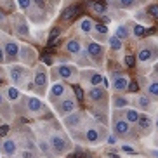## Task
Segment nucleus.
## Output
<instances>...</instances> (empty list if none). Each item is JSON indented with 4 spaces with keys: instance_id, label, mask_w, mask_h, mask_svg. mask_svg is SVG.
<instances>
[{
    "instance_id": "obj_27",
    "label": "nucleus",
    "mask_w": 158,
    "mask_h": 158,
    "mask_svg": "<svg viewBox=\"0 0 158 158\" xmlns=\"http://www.w3.org/2000/svg\"><path fill=\"white\" fill-rule=\"evenodd\" d=\"M16 33H18V35H21V37H26V35L30 33L28 24L24 23V21H19V23L16 24Z\"/></svg>"
},
{
    "instance_id": "obj_49",
    "label": "nucleus",
    "mask_w": 158,
    "mask_h": 158,
    "mask_svg": "<svg viewBox=\"0 0 158 158\" xmlns=\"http://www.w3.org/2000/svg\"><path fill=\"white\" fill-rule=\"evenodd\" d=\"M110 156H113V158H120V155L116 153V151H111V153H108Z\"/></svg>"
},
{
    "instance_id": "obj_19",
    "label": "nucleus",
    "mask_w": 158,
    "mask_h": 158,
    "mask_svg": "<svg viewBox=\"0 0 158 158\" xmlns=\"http://www.w3.org/2000/svg\"><path fill=\"white\" fill-rule=\"evenodd\" d=\"M135 102H137L139 110H143V111H149L151 110V104H153L149 96H139V98L135 99Z\"/></svg>"
},
{
    "instance_id": "obj_12",
    "label": "nucleus",
    "mask_w": 158,
    "mask_h": 158,
    "mask_svg": "<svg viewBox=\"0 0 158 158\" xmlns=\"http://www.w3.org/2000/svg\"><path fill=\"white\" fill-rule=\"evenodd\" d=\"M56 73L64 80H73L75 75H77V70H75V66H70V64H59L56 68Z\"/></svg>"
},
{
    "instance_id": "obj_40",
    "label": "nucleus",
    "mask_w": 158,
    "mask_h": 158,
    "mask_svg": "<svg viewBox=\"0 0 158 158\" xmlns=\"http://www.w3.org/2000/svg\"><path fill=\"white\" fill-rule=\"evenodd\" d=\"M148 12H149V16H153V18H158V4H153V5H149Z\"/></svg>"
},
{
    "instance_id": "obj_16",
    "label": "nucleus",
    "mask_w": 158,
    "mask_h": 158,
    "mask_svg": "<svg viewBox=\"0 0 158 158\" xmlns=\"http://www.w3.org/2000/svg\"><path fill=\"white\" fill-rule=\"evenodd\" d=\"M137 125L143 132H149L153 129V118L149 115H139V120H137Z\"/></svg>"
},
{
    "instance_id": "obj_14",
    "label": "nucleus",
    "mask_w": 158,
    "mask_h": 158,
    "mask_svg": "<svg viewBox=\"0 0 158 158\" xmlns=\"http://www.w3.org/2000/svg\"><path fill=\"white\" fill-rule=\"evenodd\" d=\"M2 151H4L7 156H12V155L18 153V143L14 139H4L2 141Z\"/></svg>"
},
{
    "instance_id": "obj_48",
    "label": "nucleus",
    "mask_w": 158,
    "mask_h": 158,
    "mask_svg": "<svg viewBox=\"0 0 158 158\" xmlns=\"http://www.w3.org/2000/svg\"><path fill=\"white\" fill-rule=\"evenodd\" d=\"M4 61H5V52H4V49L0 47V64H2Z\"/></svg>"
},
{
    "instance_id": "obj_15",
    "label": "nucleus",
    "mask_w": 158,
    "mask_h": 158,
    "mask_svg": "<svg viewBox=\"0 0 158 158\" xmlns=\"http://www.w3.org/2000/svg\"><path fill=\"white\" fill-rule=\"evenodd\" d=\"M66 94V87L64 84L61 82H56V84L51 87V101H56V99H61Z\"/></svg>"
},
{
    "instance_id": "obj_50",
    "label": "nucleus",
    "mask_w": 158,
    "mask_h": 158,
    "mask_svg": "<svg viewBox=\"0 0 158 158\" xmlns=\"http://www.w3.org/2000/svg\"><path fill=\"white\" fill-rule=\"evenodd\" d=\"M44 63H45V64H51L52 59H51V57H44Z\"/></svg>"
},
{
    "instance_id": "obj_29",
    "label": "nucleus",
    "mask_w": 158,
    "mask_h": 158,
    "mask_svg": "<svg viewBox=\"0 0 158 158\" xmlns=\"http://www.w3.org/2000/svg\"><path fill=\"white\" fill-rule=\"evenodd\" d=\"M108 44H110V47H111L113 51H120V49H122V40L118 37H115V35L108 40Z\"/></svg>"
},
{
    "instance_id": "obj_42",
    "label": "nucleus",
    "mask_w": 158,
    "mask_h": 158,
    "mask_svg": "<svg viewBox=\"0 0 158 158\" xmlns=\"http://www.w3.org/2000/svg\"><path fill=\"white\" fill-rule=\"evenodd\" d=\"M134 4H135V0H120V5L125 7V9H130Z\"/></svg>"
},
{
    "instance_id": "obj_18",
    "label": "nucleus",
    "mask_w": 158,
    "mask_h": 158,
    "mask_svg": "<svg viewBox=\"0 0 158 158\" xmlns=\"http://www.w3.org/2000/svg\"><path fill=\"white\" fill-rule=\"evenodd\" d=\"M139 115L141 113L137 111V110H134V108H123V118H125L129 123H137Z\"/></svg>"
},
{
    "instance_id": "obj_31",
    "label": "nucleus",
    "mask_w": 158,
    "mask_h": 158,
    "mask_svg": "<svg viewBox=\"0 0 158 158\" xmlns=\"http://www.w3.org/2000/svg\"><path fill=\"white\" fill-rule=\"evenodd\" d=\"M89 84H90V85L102 84V77L99 73H90V75H89Z\"/></svg>"
},
{
    "instance_id": "obj_9",
    "label": "nucleus",
    "mask_w": 158,
    "mask_h": 158,
    "mask_svg": "<svg viewBox=\"0 0 158 158\" xmlns=\"http://www.w3.org/2000/svg\"><path fill=\"white\" fill-rule=\"evenodd\" d=\"M45 110L44 102L38 98H28L26 99V111L31 113V115H37V113H42Z\"/></svg>"
},
{
    "instance_id": "obj_24",
    "label": "nucleus",
    "mask_w": 158,
    "mask_h": 158,
    "mask_svg": "<svg viewBox=\"0 0 158 158\" xmlns=\"http://www.w3.org/2000/svg\"><path fill=\"white\" fill-rule=\"evenodd\" d=\"M5 94H7V101H10V102H16V101H19V98H21V94H19V90L18 89H14V87H9L7 90H5Z\"/></svg>"
},
{
    "instance_id": "obj_33",
    "label": "nucleus",
    "mask_w": 158,
    "mask_h": 158,
    "mask_svg": "<svg viewBox=\"0 0 158 158\" xmlns=\"http://www.w3.org/2000/svg\"><path fill=\"white\" fill-rule=\"evenodd\" d=\"M38 146H40V149H42V153L45 155V156H49V155H51V146H49V141L40 139V141H38Z\"/></svg>"
},
{
    "instance_id": "obj_17",
    "label": "nucleus",
    "mask_w": 158,
    "mask_h": 158,
    "mask_svg": "<svg viewBox=\"0 0 158 158\" xmlns=\"http://www.w3.org/2000/svg\"><path fill=\"white\" fill-rule=\"evenodd\" d=\"M19 57L24 61V63H31L35 59V51H33L31 47L24 45V47H19Z\"/></svg>"
},
{
    "instance_id": "obj_55",
    "label": "nucleus",
    "mask_w": 158,
    "mask_h": 158,
    "mask_svg": "<svg viewBox=\"0 0 158 158\" xmlns=\"http://www.w3.org/2000/svg\"><path fill=\"white\" fill-rule=\"evenodd\" d=\"M87 158H90V156H87Z\"/></svg>"
},
{
    "instance_id": "obj_4",
    "label": "nucleus",
    "mask_w": 158,
    "mask_h": 158,
    "mask_svg": "<svg viewBox=\"0 0 158 158\" xmlns=\"http://www.w3.org/2000/svg\"><path fill=\"white\" fill-rule=\"evenodd\" d=\"M113 132L118 137H129L132 134V125H130L125 118H116L115 123H113Z\"/></svg>"
},
{
    "instance_id": "obj_21",
    "label": "nucleus",
    "mask_w": 158,
    "mask_h": 158,
    "mask_svg": "<svg viewBox=\"0 0 158 158\" xmlns=\"http://www.w3.org/2000/svg\"><path fill=\"white\" fill-rule=\"evenodd\" d=\"M113 106H115L116 110H123V108L129 106V99H127L125 96H115V98H113Z\"/></svg>"
},
{
    "instance_id": "obj_22",
    "label": "nucleus",
    "mask_w": 158,
    "mask_h": 158,
    "mask_svg": "<svg viewBox=\"0 0 158 158\" xmlns=\"http://www.w3.org/2000/svg\"><path fill=\"white\" fill-rule=\"evenodd\" d=\"M66 51L70 52V54H78L80 51H82V47H80V42L78 40H68L66 42Z\"/></svg>"
},
{
    "instance_id": "obj_38",
    "label": "nucleus",
    "mask_w": 158,
    "mask_h": 158,
    "mask_svg": "<svg viewBox=\"0 0 158 158\" xmlns=\"http://www.w3.org/2000/svg\"><path fill=\"white\" fill-rule=\"evenodd\" d=\"M123 63H125V66L132 68V66L135 64V59H134V56H130V54H127V56L123 57Z\"/></svg>"
},
{
    "instance_id": "obj_8",
    "label": "nucleus",
    "mask_w": 158,
    "mask_h": 158,
    "mask_svg": "<svg viewBox=\"0 0 158 158\" xmlns=\"http://www.w3.org/2000/svg\"><path fill=\"white\" fill-rule=\"evenodd\" d=\"M4 52H5V59L14 61L19 56V45L14 40H5L4 42Z\"/></svg>"
},
{
    "instance_id": "obj_34",
    "label": "nucleus",
    "mask_w": 158,
    "mask_h": 158,
    "mask_svg": "<svg viewBox=\"0 0 158 158\" xmlns=\"http://www.w3.org/2000/svg\"><path fill=\"white\" fill-rule=\"evenodd\" d=\"M115 37H118L120 40H122V38H127V37H129V28H127V26H118V28H116Z\"/></svg>"
},
{
    "instance_id": "obj_10",
    "label": "nucleus",
    "mask_w": 158,
    "mask_h": 158,
    "mask_svg": "<svg viewBox=\"0 0 158 158\" xmlns=\"http://www.w3.org/2000/svg\"><path fill=\"white\" fill-rule=\"evenodd\" d=\"M89 99L92 102H101L106 99V90L104 89H101L99 85H92V87L89 89V92H87Z\"/></svg>"
},
{
    "instance_id": "obj_53",
    "label": "nucleus",
    "mask_w": 158,
    "mask_h": 158,
    "mask_svg": "<svg viewBox=\"0 0 158 158\" xmlns=\"http://www.w3.org/2000/svg\"><path fill=\"white\" fill-rule=\"evenodd\" d=\"M92 2H99V0H92Z\"/></svg>"
},
{
    "instance_id": "obj_13",
    "label": "nucleus",
    "mask_w": 158,
    "mask_h": 158,
    "mask_svg": "<svg viewBox=\"0 0 158 158\" xmlns=\"http://www.w3.org/2000/svg\"><path fill=\"white\" fill-rule=\"evenodd\" d=\"M33 84L37 85L38 89H44L47 84V73H45V68L44 66H38L35 70V77H33Z\"/></svg>"
},
{
    "instance_id": "obj_30",
    "label": "nucleus",
    "mask_w": 158,
    "mask_h": 158,
    "mask_svg": "<svg viewBox=\"0 0 158 158\" xmlns=\"http://www.w3.org/2000/svg\"><path fill=\"white\" fill-rule=\"evenodd\" d=\"M132 33H134V37L135 38H141L146 35V28H144L143 24H135L134 28H132Z\"/></svg>"
},
{
    "instance_id": "obj_20",
    "label": "nucleus",
    "mask_w": 158,
    "mask_h": 158,
    "mask_svg": "<svg viewBox=\"0 0 158 158\" xmlns=\"http://www.w3.org/2000/svg\"><path fill=\"white\" fill-rule=\"evenodd\" d=\"M0 113H2L4 118H10V108H9V104H7V101H5L2 92H0Z\"/></svg>"
},
{
    "instance_id": "obj_37",
    "label": "nucleus",
    "mask_w": 158,
    "mask_h": 158,
    "mask_svg": "<svg viewBox=\"0 0 158 158\" xmlns=\"http://www.w3.org/2000/svg\"><path fill=\"white\" fill-rule=\"evenodd\" d=\"M122 151H123L125 155H137L135 148H132V146H129V144H122Z\"/></svg>"
},
{
    "instance_id": "obj_52",
    "label": "nucleus",
    "mask_w": 158,
    "mask_h": 158,
    "mask_svg": "<svg viewBox=\"0 0 158 158\" xmlns=\"http://www.w3.org/2000/svg\"><path fill=\"white\" fill-rule=\"evenodd\" d=\"M155 127H156V130H158V118L155 120Z\"/></svg>"
},
{
    "instance_id": "obj_6",
    "label": "nucleus",
    "mask_w": 158,
    "mask_h": 158,
    "mask_svg": "<svg viewBox=\"0 0 158 158\" xmlns=\"http://www.w3.org/2000/svg\"><path fill=\"white\" fill-rule=\"evenodd\" d=\"M87 56L90 57L92 61L99 63V61L102 59V56H104V49H102V45H101V44H98V42H89V45H87Z\"/></svg>"
},
{
    "instance_id": "obj_46",
    "label": "nucleus",
    "mask_w": 158,
    "mask_h": 158,
    "mask_svg": "<svg viewBox=\"0 0 158 158\" xmlns=\"http://www.w3.org/2000/svg\"><path fill=\"white\" fill-rule=\"evenodd\" d=\"M129 87H127V89H129V90H130V92H135V90H137V84H135V82H129Z\"/></svg>"
},
{
    "instance_id": "obj_45",
    "label": "nucleus",
    "mask_w": 158,
    "mask_h": 158,
    "mask_svg": "<svg viewBox=\"0 0 158 158\" xmlns=\"http://www.w3.org/2000/svg\"><path fill=\"white\" fill-rule=\"evenodd\" d=\"M35 2V5H37L38 9H44L45 7V0H33Z\"/></svg>"
},
{
    "instance_id": "obj_2",
    "label": "nucleus",
    "mask_w": 158,
    "mask_h": 158,
    "mask_svg": "<svg viewBox=\"0 0 158 158\" xmlns=\"http://www.w3.org/2000/svg\"><path fill=\"white\" fill-rule=\"evenodd\" d=\"M9 77L16 85H26V78H28V70L24 66H10L9 68Z\"/></svg>"
},
{
    "instance_id": "obj_3",
    "label": "nucleus",
    "mask_w": 158,
    "mask_h": 158,
    "mask_svg": "<svg viewBox=\"0 0 158 158\" xmlns=\"http://www.w3.org/2000/svg\"><path fill=\"white\" fill-rule=\"evenodd\" d=\"M102 137H104V130L101 127L94 125V123L87 125V129H85V139L90 144H99L102 141Z\"/></svg>"
},
{
    "instance_id": "obj_32",
    "label": "nucleus",
    "mask_w": 158,
    "mask_h": 158,
    "mask_svg": "<svg viewBox=\"0 0 158 158\" xmlns=\"http://www.w3.org/2000/svg\"><path fill=\"white\" fill-rule=\"evenodd\" d=\"M90 7H92L98 14H104V12H106V5L101 4V2H90Z\"/></svg>"
},
{
    "instance_id": "obj_47",
    "label": "nucleus",
    "mask_w": 158,
    "mask_h": 158,
    "mask_svg": "<svg viewBox=\"0 0 158 158\" xmlns=\"http://www.w3.org/2000/svg\"><path fill=\"white\" fill-rule=\"evenodd\" d=\"M106 141H108V144H115V143H116V135H115V134L108 135V139H106Z\"/></svg>"
},
{
    "instance_id": "obj_54",
    "label": "nucleus",
    "mask_w": 158,
    "mask_h": 158,
    "mask_svg": "<svg viewBox=\"0 0 158 158\" xmlns=\"http://www.w3.org/2000/svg\"><path fill=\"white\" fill-rule=\"evenodd\" d=\"M156 70H158V64H156Z\"/></svg>"
},
{
    "instance_id": "obj_5",
    "label": "nucleus",
    "mask_w": 158,
    "mask_h": 158,
    "mask_svg": "<svg viewBox=\"0 0 158 158\" xmlns=\"http://www.w3.org/2000/svg\"><path fill=\"white\" fill-rule=\"evenodd\" d=\"M64 125L68 127L71 132L78 130L80 127L84 125V115L78 113V111H73V113H70V115H66L64 116Z\"/></svg>"
},
{
    "instance_id": "obj_39",
    "label": "nucleus",
    "mask_w": 158,
    "mask_h": 158,
    "mask_svg": "<svg viewBox=\"0 0 158 158\" xmlns=\"http://www.w3.org/2000/svg\"><path fill=\"white\" fill-rule=\"evenodd\" d=\"M18 4H19V7H21L23 10H28L30 5H31V0H18Z\"/></svg>"
},
{
    "instance_id": "obj_43",
    "label": "nucleus",
    "mask_w": 158,
    "mask_h": 158,
    "mask_svg": "<svg viewBox=\"0 0 158 158\" xmlns=\"http://www.w3.org/2000/svg\"><path fill=\"white\" fill-rule=\"evenodd\" d=\"M21 158H37V156L33 155V151H28V149H24V151H21Z\"/></svg>"
},
{
    "instance_id": "obj_41",
    "label": "nucleus",
    "mask_w": 158,
    "mask_h": 158,
    "mask_svg": "<svg viewBox=\"0 0 158 158\" xmlns=\"http://www.w3.org/2000/svg\"><path fill=\"white\" fill-rule=\"evenodd\" d=\"M96 28V31L99 33V35H106L108 33V26L106 24H98V26H94Z\"/></svg>"
},
{
    "instance_id": "obj_26",
    "label": "nucleus",
    "mask_w": 158,
    "mask_h": 158,
    "mask_svg": "<svg viewBox=\"0 0 158 158\" xmlns=\"http://www.w3.org/2000/svg\"><path fill=\"white\" fill-rule=\"evenodd\" d=\"M137 59H139V63H148L149 59H151V49H141L139 54H137Z\"/></svg>"
},
{
    "instance_id": "obj_25",
    "label": "nucleus",
    "mask_w": 158,
    "mask_h": 158,
    "mask_svg": "<svg viewBox=\"0 0 158 158\" xmlns=\"http://www.w3.org/2000/svg\"><path fill=\"white\" fill-rule=\"evenodd\" d=\"M77 12H78V7H77V5L68 7V9L64 10V14H63V21H70V19H73L75 16H77Z\"/></svg>"
},
{
    "instance_id": "obj_7",
    "label": "nucleus",
    "mask_w": 158,
    "mask_h": 158,
    "mask_svg": "<svg viewBox=\"0 0 158 158\" xmlns=\"http://www.w3.org/2000/svg\"><path fill=\"white\" fill-rule=\"evenodd\" d=\"M57 110H59V115L66 116V115H70V113H73L75 110H77V101L71 98H64V99H61L59 102V106H57Z\"/></svg>"
},
{
    "instance_id": "obj_56",
    "label": "nucleus",
    "mask_w": 158,
    "mask_h": 158,
    "mask_svg": "<svg viewBox=\"0 0 158 158\" xmlns=\"http://www.w3.org/2000/svg\"><path fill=\"white\" fill-rule=\"evenodd\" d=\"M0 84H2V82H0Z\"/></svg>"
},
{
    "instance_id": "obj_35",
    "label": "nucleus",
    "mask_w": 158,
    "mask_h": 158,
    "mask_svg": "<svg viewBox=\"0 0 158 158\" xmlns=\"http://www.w3.org/2000/svg\"><path fill=\"white\" fill-rule=\"evenodd\" d=\"M73 92H75V96H77V99H78V101H84V89L80 87V85H75Z\"/></svg>"
},
{
    "instance_id": "obj_44",
    "label": "nucleus",
    "mask_w": 158,
    "mask_h": 158,
    "mask_svg": "<svg viewBox=\"0 0 158 158\" xmlns=\"http://www.w3.org/2000/svg\"><path fill=\"white\" fill-rule=\"evenodd\" d=\"M7 132H9V125H2L0 127V137H5Z\"/></svg>"
},
{
    "instance_id": "obj_1",
    "label": "nucleus",
    "mask_w": 158,
    "mask_h": 158,
    "mask_svg": "<svg viewBox=\"0 0 158 158\" xmlns=\"http://www.w3.org/2000/svg\"><path fill=\"white\" fill-rule=\"evenodd\" d=\"M49 146H51V151L56 155H63L66 153L68 149H70V141H68V137L63 134H59V132H52L51 135H49Z\"/></svg>"
},
{
    "instance_id": "obj_36",
    "label": "nucleus",
    "mask_w": 158,
    "mask_h": 158,
    "mask_svg": "<svg viewBox=\"0 0 158 158\" xmlns=\"http://www.w3.org/2000/svg\"><path fill=\"white\" fill-rule=\"evenodd\" d=\"M59 37V28H54L51 31V35H49V45H54V44H57V42H54V38H57Z\"/></svg>"
},
{
    "instance_id": "obj_28",
    "label": "nucleus",
    "mask_w": 158,
    "mask_h": 158,
    "mask_svg": "<svg viewBox=\"0 0 158 158\" xmlns=\"http://www.w3.org/2000/svg\"><path fill=\"white\" fill-rule=\"evenodd\" d=\"M92 28H94V23L89 18H85V19L80 21V30H82L84 33H90V31H92Z\"/></svg>"
},
{
    "instance_id": "obj_23",
    "label": "nucleus",
    "mask_w": 158,
    "mask_h": 158,
    "mask_svg": "<svg viewBox=\"0 0 158 158\" xmlns=\"http://www.w3.org/2000/svg\"><path fill=\"white\" fill-rule=\"evenodd\" d=\"M146 92L151 99H158V82L153 80V82H149L148 87H146Z\"/></svg>"
},
{
    "instance_id": "obj_51",
    "label": "nucleus",
    "mask_w": 158,
    "mask_h": 158,
    "mask_svg": "<svg viewBox=\"0 0 158 158\" xmlns=\"http://www.w3.org/2000/svg\"><path fill=\"white\" fill-rule=\"evenodd\" d=\"M4 21H5V14L4 12H0V23H4Z\"/></svg>"
},
{
    "instance_id": "obj_11",
    "label": "nucleus",
    "mask_w": 158,
    "mask_h": 158,
    "mask_svg": "<svg viewBox=\"0 0 158 158\" xmlns=\"http://www.w3.org/2000/svg\"><path fill=\"white\" fill-rule=\"evenodd\" d=\"M111 78H113V90H116V92H123V90H127V87H129V78H127V77L113 73Z\"/></svg>"
}]
</instances>
